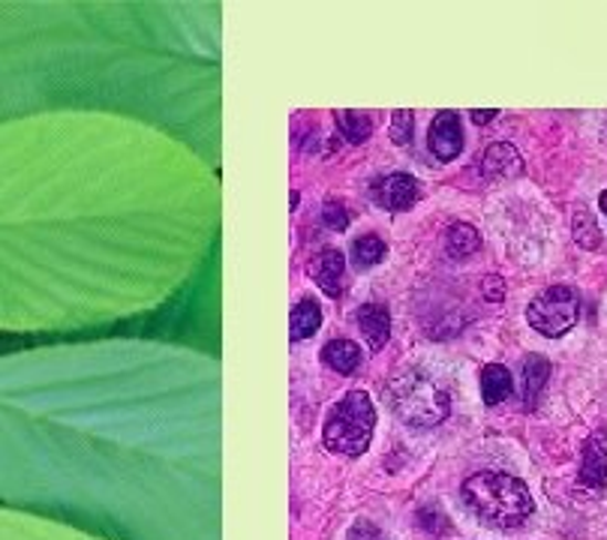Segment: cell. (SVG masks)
<instances>
[{
    "label": "cell",
    "mask_w": 607,
    "mask_h": 540,
    "mask_svg": "<svg viewBox=\"0 0 607 540\" xmlns=\"http://www.w3.org/2000/svg\"><path fill=\"white\" fill-rule=\"evenodd\" d=\"M463 505L491 529H517L533 517L530 487L505 472H479L460 487Z\"/></svg>",
    "instance_id": "1"
},
{
    "label": "cell",
    "mask_w": 607,
    "mask_h": 540,
    "mask_svg": "<svg viewBox=\"0 0 607 540\" xmlns=\"http://www.w3.org/2000/svg\"><path fill=\"white\" fill-rule=\"evenodd\" d=\"M388 405L406 426L430 430L451 414V396L430 375L418 370L397 372L388 382Z\"/></svg>",
    "instance_id": "2"
},
{
    "label": "cell",
    "mask_w": 607,
    "mask_h": 540,
    "mask_svg": "<svg viewBox=\"0 0 607 540\" xmlns=\"http://www.w3.org/2000/svg\"><path fill=\"white\" fill-rule=\"evenodd\" d=\"M376 430V405L367 391H349L334 405L322 426V445L331 454L362 456Z\"/></svg>",
    "instance_id": "3"
},
{
    "label": "cell",
    "mask_w": 607,
    "mask_h": 540,
    "mask_svg": "<svg viewBox=\"0 0 607 540\" xmlns=\"http://www.w3.org/2000/svg\"><path fill=\"white\" fill-rule=\"evenodd\" d=\"M580 318V297L572 286H551L538 292L526 307V321L547 339L565 337Z\"/></svg>",
    "instance_id": "4"
},
{
    "label": "cell",
    "mask_w": 607,
    "mask_h": 540,
    "mask_svg": "<svg viewBox=\"0 0 607 540\" xmlns=\"http://www.w3.org/2000/svg\"><path fill=\"white\" fill-rule=\"evenodd\" d=\"M370 199H374L383 211L404 213L421 202V183H418L412 174L397 171V174H388V178L376 180L374 190H370Z\"/></svg>",
    "instance_id": "5"
},
{
    "label": "cell",
    "mask_w": 607,
    "mask_h": 540,
    "mask_svg": "<svg viewBox=\"0 0 607 540\" xmlns=\"http://www.w3.org/2000/svg\"><path fill=\"white\" fill-rule=\"evenodd\" d=\"M580 487L601 496L607 487V430L586 435L580 451Z\"/></svg>",
    "instance_id": "6"
},
{
    "label": "cell",
    "mask_w": 607,
    "mask_h": 540,
    "mask_svg": "<svg viewBox=\"0 0 607 540\" xmlns=\"http://www.w3.org/2000/svg\"><path fill=\"white\" fill-rule=\"evenodd\" d=\"M427 148L439 162H451L463 150V129H460L458 112H439L427 129Z\"/></svg>",
    "instance_id": "7"
},
{
    "label": "cell",
    "mask_w": 607,
    "mask_h": 540,
    "mask_svg": "<svg viewBox=\"0 0 607 540\" xmlns=\"http://www.w3.org/2000/svg\"><path fill=\"white\" fill-rule=\"evenodd\" d=\"M523 171L521 150L509 145V141H496L484 150L481 157V174L484 180H512Z\"/></svg>",
    "instance_id": "8"
},
{
    "label": "cell",
    "mask_w": 607,
    "mask_h": 540,
    "mask_svg": "<svg viewBox=\"0 0 607 540\" xmlns=\"http://www.w3.org/2000/svg\"><path fill=\"white\" fill-rule=\"evenodd\" d=\"M343 274H346V258L341 250H322L310 262V276L325 295L337 297L343 292Z\"/></svg>",
    "instance_id": "9"
},
{
    "label": "cell",
    "mask_w": 607,
    "mask_h": 540,
    "mask_svg": "<svg viewBox=\"0 0 607 540\" xmlns=\"http://www.w3.org/2000/svg\"><path fill=\"white\" fill-rule=\"evenodd\" d=\"M358 328H362L367 346L374 351H383L391 337V316L383 304H364L358 309Z\"/></svg>",
    "instance_id": "10"
},
{
    "label": "cell",
    "mask_w": 607,
    "mask_h": 540,
    "mask_svg": "<svg viewBox=\"0 0 607 540\" xmlns=\"http://www.w3.org/2000/svg\"><path fill=\"white\" fill-rule=\"evenodd\" d=\"M322 363L334 372H341V375H349V372L362 367V349L352 339H331L322 349Z\"/></svg>",
    "instance_id": "11"
},
{
    "label": "cell",
    "mask_w": 607,
    "mask_h": 540,
    "mask_svg": "<svg viewBox=\"0 0 607 540\" xmlns=\"http://www.w3.org/2000/svg\"><path fill=\"white\" fill-rule=\"evenodd\" d=\"M322 328V309L313 297H304L292 307V316H289V339L292 342H301V339H310L316 330Z\"/></svg>",
    "instance_id": "12"
},
{
    "label": "cell",
    "mask_w": 607,
    "mask_h": 540,
    "mask_svg": "<svg viewBox=\"0 0 607 540\" xmlns=\"http://www.w3.org/2000/svg\"><path fill=\"white\" fill-rule=\"evenodd\" d=\"M514 391V379L512 372L505 370L502 363H488L481 370V400L488 405H500L505 403Z\"/></svg>",
    "instance_id": "13"
},
{
    "label": "cell",
    "mask_w": 607,
    "mask_h": 540,
    "mask_svg": "<svg viewBox=\"0 0 607 540\" xmlns=\"http://www.w3.org/2000/svg\"><path fill=\"white\" fill-rule=\"evenodd\" d=\"M547 375H551V363L542 354H530L523 360V403L526 409H535L538 396L544 393V384H547Z\"/></svg>",
    "instance_id": "14"
},
{
    "label": "cell",
    "mask_w": 607,
    "mask_h": 540,
    "mask_svg": "<svg viewBox=\"0 0 607 540\" xmlns=\"http://www.w3.org/2000/svg\"><path fill=\"white\" fill-rule=\"evenodd\" d=\"M446 246H448V255H454V258H467V255L479 253L481 250L479 229L469 223H454L446 232Z\"/></svg>",
    "instance_id": "15"
},
{
    "label": "cell",
    "mask_w": 607,
    "mask_h": 540,
    "mask_svg": "<svg viewBox=\"0 0 607 540\" xmlns=\"http://www.w3.org/2000/svg\"><path fill=\"white\" fill-rule=\"evenodd\" d=\"M385 255H388V246H385L383 237H376V234H364L358 237L355 244H352V265L358 267V271H370L383 262Z\"/></svg>",
    "instance_id": "16"
},
{
    "label": "cell",
    "mask_w": 607,
    "mask_h": 540,
    "mask_svg": "<svg viewBox=\"0 0 607 540\" xmlns=\"http://www.w3.org/2000/svg\"><path fill=\"white\" fill-rule=\"evenodd\" d=\"M334 120H337V129L349 145H364L374 133L370 117L362 115V112H334Z\"/></svg>",
    "instance_id": "17"
},
{
    "label": "cell",
    "mask_w": 607,
    "mask_h": 540,
    "mask_svg": "<svg viewBox=\"0 0 607 540\" xmlns=\"http://www.w3.org/2000/svg\"><path fill=\"white\" fill-rule=\"evenodd\" d=\"M572 234H575L577 246H584V250H598L601 246V229H598L596 216L586 208H577L575 216H572Z\"/></svg>",
    "instance_id": "18"
},
{
    "label": "cell",
    "mask_w": 607,
    "mask_h": 540,
    "mask_svg": "<svg viewBox=\"0 0 607 540\" xmlns=\"http://www.w3.org/2000/svg\"><path fill=\"white\" fill-rule=\"evenodd\" d=\"M412 127H416V117H412V112L400 108V112L391 115V141H395L397 148H406V145L412 141Z\"/></svg>",
    "instance_id": "19"
},
{
    "label": "cell",
    "mask_w": 607,
    "mask_h": 540,
    "mask_svg": "<svg viewBox=\"0 0 607 540\" xmlns=\"http://www.w3.org/2000/svg\"><path fill=\"white\" fill-rule=\"evenodd\" d=\"M322 223L334 229V232H346L349 229V211L341 202H325V208H322Z\"/></svg>",
    "instance_id": "20"
},
{
    "label": "cell",
    "mask_w": 607,
    "mask_h": 540,
    "mask_svg": "<svg viewBox=\"0 0 607 540\" xmlns=\"http://www.w3.org/2000/svg\"><path fill=\"white\" fill-rule=\"evenodd\" d=\"M481 295L488 304H502L505 300V279L502 276H484L481 279Z\"/></svg>",
    "instance_id": "21"
},
{
    "label": "cell",
    "mask_w": 607,
    "mask_h": 540,
    "mask_svg": "<svg viewBox=\"0 0 607 540\" xmlns=\"http://www.w3.org/2000/svg\"><path fill=\"white\" fill-rule=\"evenodd\" d=\"M346 540H388L383 534V529H376L374 522H355L346 534Z\"/></svg>",
    "instance_id": "22"
},
{
    "label": "cell",
    "mask_w": 607,
    "mask_h": 540,
    "mask_svg": "<svg viewBox=\"0 0 607 540\" xmlns=\"http://www.w3.org/2000/svg\"><path fill=\"white\" fill-rule=\"evenodd\" d=\"M418 519H430V522H425V526H421V529H427V531H446V526H439V522H446V517H439L437 510L433 508H427V510H421V513H418Z\"/></svg>",
    "instance_id": "23"
},
{
    "label": "cell",
    "mask_w": 607,
    "mask_h": 540,
    "mask_svg": "<svg viewBox=\"0 0 607 540\" xmlns=\"http://www.w3.org/2000/svg\"><path fill=\"white\" fill-rule=\"evenodd\" d=\"M496 108H479V112H472V124H479V127H484V124H491V120H496Z\"/></svg>",
    "instance_id": "24"
},
{
    "label": "cell",
    "mask_w": 607,
    "mask_h": 540,
    "mask_svg": "<svg viewBox=\"0 0 607 540\" xmlns=\"http://www.w3.org/2000/svg\"><path fill=\"white\" fill-rule=\"evenodd\" d=\"M598 208H601V211H605V216H607V190L598 195Z\"/></svg>",
    "instance_id": "25"
}]
</instances>
